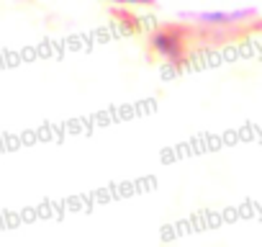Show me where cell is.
Returning a JSON list of instances; mask_svg holds the SVG:
<instances>
[{
  "label": "cell",
  "mask_w": 262,
  "mask_h": 247,
  "mask_svg": "<svg viewBox=\"0 0 262 247\" xmlns=\"http://www.w3.org/2000/svg\"><path fill=\"white\" fill-rule=\"evenodd\" d=\"M113 18L116 21H121L128 31H139L142 29V24H139V18L134 16V13H128L126 11V6H118V8H113Z\"/></svg>",
  "instance_id": "3957f363"
},
{
  "label": "cell",
  "mask_w": 262,
  "mask_h": 247,
  "mask_svg": "<svg viewBox=\"0 0 262 247\" xmlns=\"http://www.w3.org/2000/svg\"><path fill=\"white\" fill-rule=\"evenodd\" d=\"M188 44H190V39H188V26L170 24V26L155 29V31L149 34V52L157 54L160 59L175 65V67L188 65V59H190Z\"/></svg>",
  "instance_id": "6da1fadb"
},
{
  "label": "cell",
  "mask_w": 262,
  "mask_h": 247,
  "mask_svg": "<svg viewBox=\"0 0 262 247\" xmlns=\"http://www.w3.org/2000/svg\"><path fill=\"white\" fill-rule=\"evenodd\" d=\"M113 6H155V0H108Z\"/></svg>",
  "instance_id": "277c9868"
},
{
  "label": "cell",
  "mask_w": 262,
  "mask_h": 247,
  "mask_svg": "<svg viewBox=\"0 0 262 247\" xmlns=\"http://www.w3.org/2000/svg\"><path fill=\"white\" fill-rule=\"evenodd\" d=\"M257 13L252 8L247 11H193V13H183V18L193 21L195 26H206V29H231V26H242L249 24Z\"/></svg>",
  "instance_id": "7a4b0ae2"
}]
</instances>
